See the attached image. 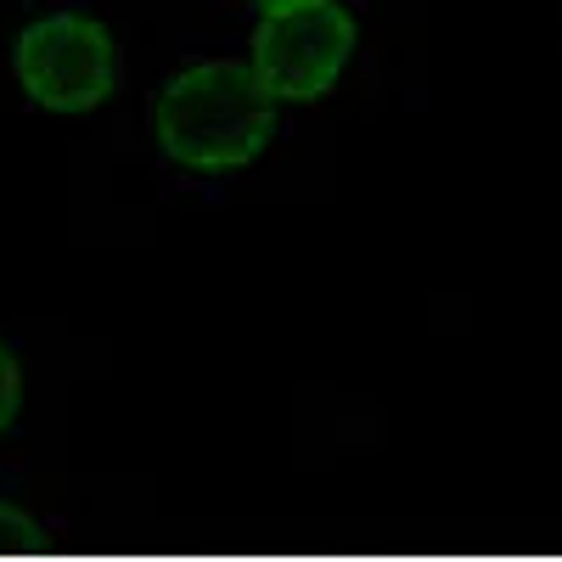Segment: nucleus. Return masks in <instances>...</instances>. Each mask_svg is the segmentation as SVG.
Instances as JSON below:
<instances>
[{
  "label": "nucleus",
  "instance_id": "39448f33",
  "mask_svg": "<svg viewBox=\"0 0 562 562\" xmlns=\"http://www.w3.org/2000/svg\"><path fill=\"white\" fill-rule=\"evenodd\" d=\"M259 12H288V7H304V0H254Z\"/></svg>",
  "mask_w": 562,
  "mask_h": 562
},
{
  "label": "nucleus",
  "instance_id": "f257e3e1",
  "mask_svg": "<svg viewBox=\"0 0 562 562\" xmlns=\"http://www.w3.org/2000/svg\"><path fill=\"white\" fill-rule=\"evenodd\" d=\"M158 147L180 169L225 175L254 164L276 135V97L254 63H198L164 85L158 97Z\"/></svg>",
  "mask_w": 562,
  "mask_h": 562
},
{
  "label": "nucleus",
  "instance_id": "20e7f679",
  "mask_svg": "<svg viewBox=\"0 0 562 562\" xmlns=\"http://www.w3.org/2000/svg\"><path fill=\"white\" fill-rule=\"evenodd\" d=\"M18 411V360L0 349V422Z\"/></svg>",
  "mask_w": 562,
  "mask_h": 562
},
{
  "label": "nucleus",
  "instance_id": "f03ea898",
  "mask_svg": "<svg viewBox=\"0 0 562 562\" xmlns=\"http://www.w3.org/2000/svg\"><path fill=\"white\" fill-rule=\"evenodd\" d=\"M23 97L45 113H90L113 97V34L85 12H52L18 34L12 52Z\"/></svg>",
  "mask_w": 562,
  "mask_h": 562
},
{
  "label": "nucleus",
  "instance_id": "7ed1b4c3",
  "mask_svg": "<svg viewBox=\"0 0 562 562\" xmlns=\"http://www.w3.org/2000/svg\"><path fill=\"white\" fill-rule=\"evenodd\" d=\"M355 52V18L338 0H304L288 12H265L254 29V74L276 102H315L338 85Z\"/></svg>",
  "mask_w": 562,
  "mask_h": 562
}]
</instances>
